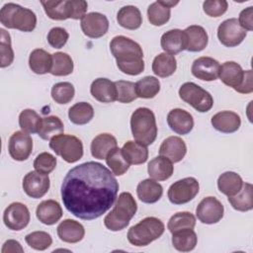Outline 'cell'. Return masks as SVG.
I'll return each instance as SVG.
<instances>
[{"instance_id": "cell-39", "label": "cell", "mask_w": 253, "mask_h": 253, "mask_svg": "<svg viewBox=\"0 0 253 253\" xmlns=\"http://www.w3.org/2000/svg\"><path fill=\"white\" fill-rule=\"evenodd\" d=\"M135 91L137 97L151 99L160 91V82L154 76H145L135 83Z\"/></svg>"}, {"instance_id": "cell-49", "label": "cell", "mask_w": 253, "mask_h": 253, "mask_svg": "<svg viewBox=\"0 0 253 253\" xmlns=\"http://www.w3.org/2000/svg\"><path fill=\"white\" fill-rule=\"evenodd\" d=\"M55 166H56V158L49 152L40 153L34 161L35 170L46 175L52 172Z\"/></svg>"}, {"instance_id": "cell-13", "label": "cell", "mask_w": 253, "mask_h": 253, "mask_svg": "<svg viewBox=\"0 0 253 253\" xmlns=\"http://www.w3.org/2000/svg\"><path fill=\"white\" fill-rule=\"evenodd\" d=\"M8 150L14 160H27L33 150V139L29 133L23 130L15 131L9 138Z\"/></svg>"}, {"instance_id": "cell-15", "label": "cell", "mask_w": 253, "mask_h": 253, "mask_svg": "<svg viewBox=\"0 0 253 253\" xmlns=\"http://www.w3.org/2000/svg\"><path fill=\"white\" fill-rule=\"evenodd\" d=\"M83 34L91 39H98L106 35L109 30V21L104 14L91 12L81 19Z\"/></svg>"}, {"instance_id": "cell-47", "label": "cell", "mask_w": 253, "mask_h": 253, "mask_svg": "<svg viewBox=\"0 0 253 253\" xmlns=\"http://www.w3.org/2000/svg\"><path fill=\"white\" fill-rule=\"evenodd\" d=\"M25 240L27 244L35 250H45L52 244L50 234L45 231H34L26 235Z\"/></svg>"}, {"instance_id": "cell-52", "label": "cell", "mask_w": 253, "mask_h": 253, "mask_svg": "<svg viewBox=\"0 0 253 253\" xmlns=\"http://www.w3.org/2000/svg\"><path fill=\"white\" fill-rule=\"evenodd\" d=\"M238 23L245 31L253 30V7L252 6L247 7L246 9L240 12Z\"/></svg>"}, {"instance_id": "cell-37", "label": "cell", "mask_w": 253, "mask_h": 253, "mask_svg": "<svg viewBox=\"0 0 253 253\" xmlns=\"http://www.w3.org/2000/svg\"><path fill=\"white\" fill-rule=\"evenodd\" d=\"M64 130V126L61 120L56 116L42 118L38 134L44 140H50L52 137L61 134Z\"/></svg>"}, {"instance_id": "cell-44", "label": "cell", "mask_w": 253, "mask_h": 253, "mask_svg": "<svg viewBox=\"0 0 253 253\" xmlns=\"http://www.w3.org/2000/svg\"><path fill=\"white\" fill-rule=\"evenodd\" d=\"M196 217L189 211H180L172 215L168 221L167 227L171 233L185 228H194Z\"/></svg>"}, {"instance_id": "cell-2", "label": "cell", "mask_w": 253, "mask_h": 253, "mask_svg": "<svg viewBox=\"0 0 253 253\" xmlns=\"http://www.w3.org/2000/svg\"><path fill=\"white\" fill-rule=\"evenodd\" d=\"M110 49L123 73L138 75L143 71V51L136 42L125 36H117L111 41Z\"/></svg>"}, {"instance_id": "cell-7", "label": "cell", "mask_w": 253, "mask_h": 253, "mask_svg": "<svg viewBox=\"0 0 253 253\" xmlns=\"http://www.w3.org/2000/svg\"><path fill=\"white\" fill-rule=\"evenodd\" d=\"M49 147L67 163H74L83 156L82 141L71 134H58L49 141Z\"/></svg>"}, {"instance_id": "cell-31", "label": "cell", "mask_w": 253, "mask_h": 253, "mask_svg": "<svg viewBox=\"0 0 253 253\" xmlns=\"http://www.w3.org/2000/svg\"><path fill=\"white\" fill-rule=\"evenodd\" d=\"M45 14L51 20L63 21L71 19V4L70 0L60 1H41Z\"/></svg>"}, {"instance_id": "cell-24", "label": "cell", "mask_w": 253, "mask_h": 253, "mask_svg": "<svg viewBox=\"0 0 253 253\" xmlns=\"http://www.w3.org/2000/svg\"><path fill=\"white\" fill-rule=\"evenodd\" d=\"M245 71L235 61H226L220 65L219 79L227 86L232 87L235 91L243 81Z\"/></svg>"}, {"instance_id": "cell-10", "label": "cell", "mask_w": 253, "mask_h": 253, "mask_svg": "<svg viewBox=\"0 0 253 253\" xmlns=\"http://www.w3.org/2000/svg\"><path fill=\"white\" fill-rule=\"evenodd\" d=\"M246 35L247 32L239 25L238 20L235 18L223 21L217 28V38L227 47H234L240 44L246 38Z\"/></svg>"}, {"instance_id": "cell-41", "label": "cell", "mask_w": 253, "mask_h": 253, "mask_svg": "<svg viewBox=\"0 0 253 253\" xmlns=\"http://www.w3.org/2000/svg\"><path fill=\"white\" fill-rule=\"evenodd\" d=\"M170 9L171 8L162 5L160 1L151 3L147 8L148 21L153 26H162L166 24L170 19Z\"/></svg>"}, {"instance_id": "cell-40", "label": "cell", "mask_w": 253, "mask_h": 253, "mask_svg": "<svg viewBox=\"0 0 253 253\" xmlns=\"http://www.w3.org/2000/svg\"><path fill=\"white\" fill-rule=\"evenodd\" d=\"M73 60L65 52H55L52 54V66L50 72L54 76H66L73 71Z\"/></svg>"}, {"instance_id": "cell-46", "label": "cell", "mask_w": 253, "mask_h": 253, "mask_svg": "<svg viewBox=\"0 0 253 253\" xmlns=\"http://www.w3.org/2000/svg\"><path fill=\"white\" fill-rule=\"evenodd\" d=\"M117 89V101L120 103H130L137 98L135 91V83L126 80H119L115 82Z\"/></svg>"}, {"instance_id": "cell-27", "label": "cell", "mask_w": 253, "mask_h": 253, "mask_svg": "<svg viewBox=\"0 0 253 253\" xmlns=\"http://www.w3.org/2000/svg\"><path fill=\"white\" fill-rule=\"evenodd\" d=\"M187 38V47L188 51L198 52L208 45L209 37L206 30L198 25H192L184 31Z\"/></svg>"}, {"instance_id": "cell-36", "label": "cell", "mask_w": 253, "mask_h": 253, "mask_svg": "<svg viewBox=\"0 0 253 253\" xmlns=\"http://www.w3.org/2000/svg\"><path fill=\"white\" fill-rule=\"evenodd\" d=\"M242 185V178L237 173L232 171L222 173L217 179L218 190L227 197L236 195L241 190Z\"/></svg>"}, {"instance_id": "cell-54", "label": "cell", "mask_w": 253, "mask_h": 253, "mask_svg": "<svg viewBox=\"0 0 253 253\" xmlns=\"http://www.w3.org/2000/svg\"><path fill=\"white\" fill-rule=\"evenodd\" d=\"M23 253L24 249L21 246L20 242L13 240V239H9L7 240L2 247V253Z\"/></svg>"}, {"instance_id": "cell-1", "label": "cell", "mask_w": 253, "mask_h": 253, "mask_svg": "<svg viewBox=\"0 0 253 253\" xmlns=\"http://www.w3.org/2000/svg\"><path fill=\"white\" fill-rule=\"evenodd\" d=\"M119 182L103 164L89 161L69 170L61 185V199L74 216L92 220L114 205Z\"/></svg>"}, {"instance_id": "cell-20", "label": "cell", "mask_w": 253, "mask_h": 253, "mask_svg": "<svg viewBox=\"0 0 253 253\" xmlns=\"http://www.w3.org/2000/svg\"><path fill=\"white\" fill-rule=\"evenodd\" d=\"M93 98L102 103H112L117 101V89L115 82L107 78L95 79L90 87Z\"/></svg>"}, {"instance_id": "cell-9", "label": "cell", "mask_w": 253, "mask_h": 253, "mask_svg": "<svg viewBox=\"0 0 253 253\" xmlns=\"http://www.w3.org/2000/svg\"><path fill=\"white\" fill-rule=\"evenodd\" d=\"M200 185L196 178L187 177L173 183L168 189V199L174 205H184L192 201L199 193Z\"/></svg>"}, {"instance_id": "cell-22", "label": "cell", "mask_w": 253, "mask_h": 253, "mask_svg": "<svg viewBox=\"0 0 253 253\" xmlns=\"http://www.w3.org/2000/svg\"><path fill=\"white\" fill-rule=\"evenodd\" d=\"M38 219L46 225L56 223L62 216L61 206L54 200H46L40 203L36 210Z\"/></svg>"}, {"instance_id": "cell-53", "label": "cell", "mask_w": 253, "mask_h": 253, "mask_svg": "<svg viewBox=\"0 0 253 253\" xmlns=\"http://www.w3.org/2000/svg\"><path fill=\"white\" fill-rule=\"evenodd\" d=\"M236 92L241 94H249L253 92V84H252V70H246L242 83L236 89Z\"/></svg>"}, {"instance_id": "cell-51", "label": "cell", "mask_w": 253, "mask_h": 253, "mask_svg": "<svg viewBox=\"0 0 253 253\" xmlns=\"http://www.w3.org/2000/svg\"><path fill=\"white\" fill-rule=\"evenodd\" d=\"M69 38L65 29L60 27L52 28L47 34V42L50 46L54 48H61L67 42Z\"/></svg>"}, {"instance_id": "cell-43", "label": "cell", "mask_w": 253, "mask_h": 253, "mask_svg": "<svg viewBox=\"0 0 253 253\" xmlns=\"http://www.w3.org/2000/svg\"><path fill=\"white\" fill-rule=\"evenodd\" d=\"M106 163L110 167L112 173L116 176L124 175L129 168V164L125 159L122 149L118 147L114 148L108 153L106 157Z\"/></svg>"}, {"instance_id": "cell-6", "label": "cell", "mask_w": 253, "mask_h": 253, "mask_svg": "<svg viewBox=\"0 0 253 253\" xmlns=\"http://www.w3.org/2000/svg\"><path fill=\"white\" fill-rule=\"evenodd\" d=\"M164 223L157 217L148 216L131 226L127 232V240L130 244L141 247L158 239L164 232Z\"/></svg>"}, {"instance_id": "cell-4", "label": "cell", "mask_w": 253, "mask_h": 253, "mask_svg": "<svg viewBox=\"0 0 253 253\" xmlns=\"http://www.w3.org/2000/svg\"><path fill=\"white\" fill-rule=\"evenodd\" d=\"M130 128L135 141L147 146L157 136V126L153 112L148 108L136 109L130 118Z\"/></svg>"}, {"instance_id": "cell-26", "label": "cell", "mask_w": 253, "mask_h": 253, "mask_svg": "<svg viewBox=\"0 0 253 253\" xmlns=\"http://www.w3.org/2000/svg\"><path fill=\"white\" fill-rule=\"evenodd\" d=\"M138 199L145 204H154L160 200L163 194L162 186L153 179H145L136 187Z\"/></svg>"}, {"instance_id": "cell-3", "label": "cell", "mask_w": 253, "mask_h": 253, "mask_svg": "<svg viewBox=\"0 0 253 253\" xmlns=\"http://www.w3.org/2000/svg\"><path fill=\"white\" fill-rule=\"evenodd\" d=\"M137 211V205L128 192L120 194L114 209L105 216L104 224L111 231H119L126 228Z\"/></svg>"}, {"instance_id": "cell-32", "label": "cell", "mask_w": 253, "mask_h": 253, "mask_svg": "<svg viewBox=\"0 0 253 253\" xmlns=\"http://www.w3.org/2000/svg\"><path fill=\"white\" fill-rule=\"evenodd\" d=\"M29 66L37 74L50 72L52 66V54L42 48L34 49L29 57Z\"/></svg>"}, {"instance_id": "cell-28", "label": "cell", "mask_w": 253, "mask_h": 253, "mask_svg": "<svg viewBox=\"0 0 253 253\" xmlns=\"http://www.w3.org/2000/svg\"><path fill=\"white\" fill-rule=\"evenodd\" d=\"M116 147H118V142L114 135L101 133L91 142V154L97 159H106L108 153Z\"/></svg>"}, {"instance_id": "cell-38", "label": "cell", "mask_w": 253, "mask_h": 253, "mask_svg": "<svg viewBox=\"0 0 253 253\" xmlns=\"http://www.w3.org/2000/svg\"><path fill=\"white\" fill-rule=\"evenodd\" d=\"M94 117L93 107L86 102H79L74 104L68 110V118L74 125H86Z\"/></svg>"}, {"instance_id": "cell-19", "label": "cell", "mask_w": 253, "mask_h": 253, "mask_svg": "<svg viewBox=\"0 0 253 253\" xmlns=\"http://www.w3.org/2000/svg\"><path fill=\"white\" fill-rule=\"evenodd\" d=\"M211 126L216 130L223 133H232L238 130L241 125L239 115L231 111H222L212 116Z\"/></svg>"}, {"instance_id": "cell-18", "label": "cell", "mask_w": 253, "mask_h": 253, "mask_svg": "<svg viewBox=\"0 0 253 253\" xmlns=\"http://www.w3.org/2000/svg\"><path fill=\"white\" fill-rule=\"evenodd\" d=\"M161 47L162 49L171 55L177 54L187 47V38L185 32L179 29L169 30L164 33L161 37Z\"/></svg>"}, {"instance_id": "cell-23", "label": "cell", "mask_w": 253, "mask_h": 253, "mask_svg": "<svg viewBox=\"0 0 253 253\" xmlns=\"http://www.w3.org/2000/svg\"><path fill=\"white\" fill-rule=\"evenodd\" d=\"M57 235L60 240L67 243H77L85 235L84 226L74 219H64L57 226Z\"/></svg>"}, {"instance_id": "cell-14", "label": "cell", "mask_w": 253, "mask_h": 253, "mask_svg": "<svg viewBox=\"0 0 253 253\" xmlns=\"http://www.w3.org/2000/svg\"><path fill=\"white\" fill-rule=\"evenodd\" d=\"M49 177L38 171H31L23 179V190L31 198L40 199L49 189Z\"/></svg>"}, {"instance_id": "cell-5", "label": "cell", "mask_w": 253, "mask_h": 253, "mask_svg": "<svg viewBox=\"0 0 253 253\" xmlns=\"http://www.w3.org/2000/svg\"><path fill=\"white\" fill-rule=\"evenodd\" d=\"M0 22L8 29L32 32L37 26V16L28 8L15 3H7L1 8Z\"/></svg>"}, {"instance_id": "cell-16", "label": "cell", "mask_w": 253, "mask_h": 253, "mask_svg": "<svg viewBox=\"0 0 253 253\" xmlns=\"http://www.w3.org/2000/svg\"><path fill=\"white\" fill-rule=\"evenodd\" d=\"M220 64L217 60L210 56L197 58L192 64V74L203 81H213L218 78Z\"/></svg>"}, {"instance_id": "cell-17", "label": "cell", "mask_w": 253, "mask_h": 253, "mask_svg": "<svg viewBox=\"0 0 253 253\" xmlns=\"http://www.w3.org/2000/svg\"><path fill=\"white\" fill-rule=\"evenodd\" d=\"M167 124L174 132L184 135L193 129L194 119L189 112L177 108L168 113Z\"/></svg>"}, {"instance_id": "cell-45", "label": "cell", "mask_w": 253, "mask_h": 253, "mask_svg": "<svg viewBox=\"0 0 253 253\" xmlns=\"http://www.w3.org/2000/svg\"><path fill=\"white\" fill-rule=\"evenodd\" d=\"M75 94L74 86L70 82H58L51 88V97L57 104L69 103Z\"/></svg>"}, {"instance_id": "cell-35", "label": "cell", "mask_w": 253, "mask_h": 253, "mask_svg": "<svg viewBox=\"0 0 253 253\" xmlns=\"http://www.w3.org/2000/svg\"><path fill=\"white\" fill-rule=\"evenodd\" d=\"M177 68V61L174 55L166 52L156 55L152 62V71L155 75L165 78L171 76Z\"/></svg>"}, {"instance_id": "cell-29", "label": "cell", "mask_w": 253, "mask_h": 253, "mask_svg": "<svg viewBox=\"0 0 253 253\" xmlns=\"http://www.w3.org/2000/svg\"><path fill=\"white\" fill-rule=\"evenodd\" d=\"M123 155L126 162L130 165H139L146 162L148 158V149L145 145L137 142L128 140L122 148Z\"/></svg>"}, {"instance_id": "cell-34", "label": "cell", "mask_w": 253, "mask_h": 253, "mask_svg": "<svg viewBox=\"0 0 253 253\" xmlns=\"http://www.w3.org/2000/svg\"><path fill=\"white\" fill-rule=\"evenodd\" d=\"M198 242V237L193 228L180 229L172 233V244L181 252L192 251Z\"/></svg>"}, {"instance_id": "cell-48", "label": "cell", "mask_w": 253, "mask_h": 253, "mask_svg": "<svg viewBox=\"0 0 253 253\" xmlns=\"http://www.w3.org/2000/svg\"><path fill=\"white\" fill-rule=\"evenodd\" d=\"M0 50H1V63L2 68L9 66L14 60V51L11 45V38L8 32L4 29H0Z\"/></svg>"}, {"instance_id": "cell-8", "label": "cell", "mask_w": 253, "mask_h": 253, "mask_svg": "<svg viewBox=\"0 0 253 253\" xmlns=\"http://www.w3.org/2000/svg\"><path fill=\"white\" fill-rule=\"evenodd\" d=\"M180 98L200 113L210 111L213 106L211 95L194 82H186L179 89Z\"/></svg>"}, {"instance_id": "cell-33", "label": "cell", "mask_w": 253, "mask_h": 253, "mask_svg": "<svg viewBox=\"0 0 253 253\" xmlns=\"http://www.w3.org/2000/svg\"><path fill=\"white\" fill-rule=\"evenodd\" d=\"M231 207L239 211H248L253 209V186L243 183L241 190L234 196L228 197Z\"/></svg>"}, {"instance_id": "cell-50", "label": "cell", "mask_w": 253, "mask_h": 253, "mask_svg": "<svg viewBox=\"0 0 253 253\" xmlns=\"http://www.w3.org/2000/svg\"><path fill=\"white\" fill-rule=\"evenodd\" d=\"M228 8L225 0H207L203 3L204 12L210 17H219L223 15Z\"/></svg>"}, {"instance_id": "cell-30", "label": "cell", "mask_w": 253, "mask_h": 253, "mask_svg": "<svg viewBox=\"0 0 253 253\" xmlns=\"http://www.w3.org/2000/svg\"><path fill=\"white\" fill-rule=\"evenodd\" d=\"M120 26L127 30H136L142 24V16L139 9L132 5L122 7L117 14Z\"/></svg>"}, {"instance_id": "cell-25", "label": "cell", "mask_w": 253, "mask_h": 253, "mask_svg": "<svg viewBox=\"0 0 253 253\" xmlns=\"http://www.w3.org/2000/svg\"><path fill=\"white\" fill-rule=\"evenodd\" d=\"M148 175L156 181H165L169 179L174 171L173 162L162 155L150 160L147 165Z\"/></svg>"}, {"instance_id": "cell-21", "label": "cell", "mask_w": 253, "mask_h": 253, "mask_svg": "<svg viewBox=\"0 0 253 253\" xmlns=\"http://www.w3.org/2000/svg\"><path fill=\"white\" fill-rule=\"evenodd\" d=\"M187 152V146L184 140L179 136H169L163 140L160 145V155L167 157L172 162L181 161Z\"/></svg>"}, {"instance_id": "cell-11", "label": "cell", "mask_w": 253, "mask_h": 253, "mask_svg": "<svg viewBox=\"0 0 253 253\" xmlns=\"http://www.w3.org/2000/svg\"><path fill=\"white\" fill-rule=\"evenodd\" d=\"M31 215L29 209L22 203L16 202L9 205L3 213V221L11 230H22L30 221Z\"/></svg>"}, {"instance_id": "cell-12", "label": "cell", "mask_w": 253, "mask_h": 253, "mask_svg": "<svg viewBox=\"0 0 253 253\" xmlns=\"http://www.w3.org/2000/svg\"><path fill=\"white\" fill-rule=\"evenodd\" d=\"M223 205L214 197L204 198L196 209L198 219L206 224L218 222L223 216Z\"/></svg>"}, {"instance_id": "cell-42", "label": "cell", "mask_w": 253, "mask_h": 253, "mask_svg": "<svg viewBox=\"0 0 253 253\" xmlns=\"http://www.w3.org/2000/svg\"><path fill=\"white\" fill-rule=\"evenodd\" d=\"M42 118H41L36 111L26 109L21 112L19 116V126L23 131L27 133H38Z\"/></svg>"}]
</instances>
